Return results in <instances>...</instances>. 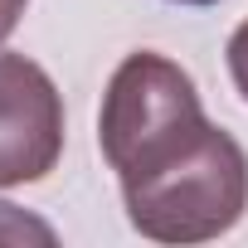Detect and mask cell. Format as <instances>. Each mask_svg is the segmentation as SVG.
<instances>
[{
  "instance_id": "6da1fadb",
  "label": "cell",
  "mask_w": 248,
  "mask_h": 248,
  "mask_svg": "<svg viewBox=\"0 0 248 248\" xmlns=\"http://www.w3.org/2000/svg\"><path fill=\"white\" fill-rule=\"evenodd\" d=\"M122 204L151 243H209L248 209V151L209 122L180 156L122 180Z\"/></svg>"
},
{
  "instance_id": "7a4b0ae2",
  "label": "cell",
  "mask_w": 248,
  "mask_h": 248,
  "mask_svg": "<svg viewBox=\"0 0 248 248\" xmlns=\"http://www.w3.org/2000/svg\"><path fill=\"white\" fill-rule=\"evenodd\" d=\"M204 127L209 117L200 88L175 59L137 49L112 68L97 112V146L102 161L117 170V185L156 170L161 161L185 151Z\"/></svg>"
},
{
  "instance_id": "3957f363",
  "label": "cell",
  "mask_w": 248,
  "mask_h": 248,
  "mask_svg": "<svg viewBox=\"0 0 248 248\" xmlns=\"http://www.w3.org/2000/svg\"><path fill=\"white\" fill-rule=\"evenodd\" d=\"M63 156V93L54 78L0 49V190L44 180Z\"/></svg>"
},
{
  "instance_id": "277c9868",
  "label": "cell",
  "mask_w": 248,
  "mask_h": 248,
  "mask_svg": "<svg viewBox=\"0 0 248 248\" xmlns=\"http://www.w3.org/2000/svg\"><path fill=\"white\" fill-rule=\"evenodd\" d=\"M25 238L54 243L59 233H54L44 219H34V214H25V209H15V204H5V200H0V243H25Z\"/></svg>"
},
{
  "instance_id": "5b68a950",
  "label": "cell",
  "mask_w": 248,
  "mask_h": 248,
  "mask_svg": "<svg viewBox=\"0 0 248 248\" xmlns=\"http://www.w3.org/2000/svg\"><path fill=\"white\" fill-rule=\"evenodd\" d=\"M224 63H229V78L238 88V97L248 102V20L229 34V49H224Z\"/></svg>"
},
{
  "instance_id": "8992f818",
  "label": "cell",
  "mask_w": 248,
  "mask_h": 248,
  "mask_svg": "<svg viewBox=\"0 0 248 248\" xmlns=\"http://www.w3.org/2000/svg\"><path fill=\"white\" fill-rule=\"evenodd\" d=\"M25 5H30V0H0V44H5V39L15 34V25H20Z\"/></svg>"
},
{
  "instance_id": "52a82bcc",
  "label": "cell",
  "mask_w": 248,
  "mask_h": 248,
  "mask_svg": "<svg viewBox=\"0 0 248 248\" xmlns=\"http://www.w3.org/2000/svg\"><path fill=\"white\" fill-rule=\"evenodd\" d=\"M170 5H195V10H204V5H219V0H170Z\"/></svg>"
}]
</instances>
